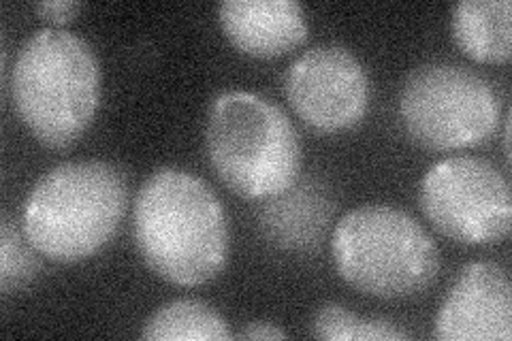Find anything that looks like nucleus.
Returning a JSON list of instances; mask_svg holds the SVG:
<instances>
[{
    "label": "nucleus",
    "mask_w": 512,
    "mask_h": 341,
    "mask_svg": "<svg viewBox=\"0 0 512 341\" xmlns=\"http://www.w3.org/2000/svg\"><path fill=\"white\" fill-rule=\"evenodd\" d=\"M133 241L148 269L175 286L212 282L229 261V218L218 194L199 175L156 169L133 205Z\"/></svg>",
    "instance_id": "1"
},
{
    "label": "nucleus",
    "mask_w": 512,
    "mask_h": 341,
    "mask_svg": "<svg viewBox=\"0 0 512 341\" xmlns=\"http://www.w3.org/2000/svg\"><path fill=\"white\" fill-rule=\"evenodd\" d=\"M9 90L28 133L45 148H67L88 131L99 109V60L75 32L39 28L15 56Z\"/></svg>",
    "instance_id": "2"
},
{
    "label": "nucleus",
    "mask_w": 512,
    "mask_h": 341,
    "mask_svg": "<svg viewBox=\"0 0 512 341\" xmlns=\"http://www.w3.org/2000/svg\"><path fill=\"white\" fill-rule=\"evenodd\" d=\"M128 205V182L105 160H71L43 173L22 207L30 246L54 263H79L114 239Z\"/></svg>",
    "instance_id": "3"
},
{
    "label": "nucleus",
    "mask_w": 512,
    "mask_h": 341,
    "mask_svg": "<svg viewBox=\"0 0 512 341\" xmlns=\"http://www.w3.org/2000/svg\"><path fill=\"white\" fill-rule=\"evenodd\" d=\"M205 150L218 180L242 199H271L301 173V139L291 118L265 96L220 92L207 111Z\"/></svg>",
    "instance_id": "4"
},
{
    "label": "nucleus",
    "mask_w": 512,
    "mask_h": 341,
    "mask_svg": "<svg viewBox=\"0 0 512 341\" xmlns=\"http://www.w3.org/2000/svg\"><path fill=\"white\" fill-rule=\"evenodd\" d=\"M331 256L346 284L376 299L421 295L440 273V252L425 226L382 203L355 207L338 220Z\"/></svg>",
    "instance_id": "5"
},
{
    "label": "nucleus",
    "mask_w": 512,
    "mask_h": 341,
    "mask_svg": "<svg viewBox=\"0 0 512 341\" xmlns=\"http://www.w3.org/2000/svg\"><path fill=\"white\" fill-rule=\"evenodd\" d=\"M502 118L500 92L459 62H425L412 69L399 92V120L425 150L455 152L487 143Z\"/></svg>",
    "instance_id": "6"
},
{
    "label": "nucleus",
    "mask_w": 512,
    "mask_h": 341,
    "mask_svg": "<svg viewBox=\"0 0 512 341\" xmlns=\"http://www.w3.org/2000/svg\"><path fill=\"white\" fill-rule=\"evenodd\" d=\"M419 203L429 224L461 246H493L510 235V184L485 158L438 160L423 175Z\"/></svg>",
    "instance_id": "7"
},
{
    "label": "nucleus",
    "mask_w": 512,
    "mask_h": 341,
    "mask_svg": "<svg viewBox=\"0 0 512 341\" xmlns=\"http://www.w3.org/2000/svg\"><path fill=\"white\" fill-rule=\"evenodd\" d=\"M284 96L314 133L335 135L350 131L365 118L370 77L348 47L314 45L284 73Z\"/></svg>",
    "instance_id": "8"
},
{
    "label": "nucleus",
    "mask_w": 512,
    "mask_h": 341,
    "mask_svg": "<svg viewBox=\"0 0 512 341\" xmlns=\"http://www.w3.org/2000/svg\"><path fill=\"white\" fill-rule=\"evenodd\" d=\"M440 341H510L512 284L495 263L463 267L448 288L434 322Z\"/></svg>",
    "instance_id": "9"
},
{
    "label": "nucleus",
    "mask_w": 512,
    "mask_h": 341,
    "mask_svg": "<svg viewBox=\"0 0 512 341\" xmlns=\"http://www.w3.org/2000/svg\"><path fill=\"white\" fill-rule=\"evenodd\" d=\"M224 35L252 58H278L310 37L306 11L297 0H224L218 5Z\"/></svg>",
    "instance_id": "10"
},
{
    "label": "nucleus",
    "mask_w": 512,
    "mask_h": 341,
    "mask_svg": "<svg viewBox=\"0 0 512 341\" xmlns=\"http://www.w3.org/2000/svg\"><path fill=\"white\" fill-rule=\"evenodd\" d=\"M333 209L331 192L323 182L312 177L297 180L282 194L267 199L261 209V229L282 250H312L327 233Z\"/></svg>",
    "instance_id": "11"
},
{
    "label": "nucleus",
    "mask_w": 512,
    "mask_h": 341,
    "mask_svg": "<svg viewBox=\"0 0 512 341\" xmlns=\"http://www.w3.org/2000/svg\"><path fill=\"white\" fill-rule=\"evenodd\" d=\"M453 39L468 58L506 64L512 54L510 0H461L451 15Z\"/></svg>",
    "instance_id": "12"
},
{
    "label": "nucleus",
    "mask_w": 512,
    "mask_h": 341,
    "mask_svg": "<svg viewBox=\"0 0 512 341\" xmlns=\"http://www.w3.org/2000/svg\"><path fill=\"white\" fill-rule=\"evenodd\" d=\"M233 337L227 318L199 299H175L160 305L141 329V339L150 341H229Z\"/></svg>",
    "instance_id": "13"
},
{
    "label": "nucleus",
    "mask_w": 512,
    "mask_h": 341,
    "mask_svg": "<svg viewBox=\"0 0 512 341\" xmlns=\"http://www.w3.org/2000/svg\"><path fill=\"white\" fill-rule=\"evenodd\" d=\"M312 335L325 341H404L410 331L389 318H370L350 312L340 303L320 305L312 316Z\"/></svg>",
    "instance_id": "14"
},
{
    "label": "nucleus",
    "mask_w": 512,
    "mask_h": 341,
    "mask_svg": "<svg viewBox=\"0 0 512 341\" xmlns=\"http://www.w3.org/2000/svg\"><path fill=\"white\" fill-rule=\"evenodd\" d=\"M39 252L9 216L0 222V290L3 295L24 290L41 271Z\"/></svg>",
    "instance_id": "15"
},
{
    "label": "nucleus",
    "mask_w": 512,
    "mask_h": 341,
    "mask_svg": "<svg viewBox=\"0 0 512 341\" xmlns=\"http://www.w3.org/2000/svg\"><path fill=\"white\" fill-rule=\"evenodd\" d=\"M79 9H82V5H79L77 0H45V3H39L35 7V11L43 20L58 26L71 22L79 13Z\"/></svg>",
    "instance_id": "16"
},
{
    "label": "nucleus",
    "mask_w": 512,
    "mask_h": 341,
    "mask_svg": "<svg viewBox=\"0 0 512 341\" xmlns=\"http://www.w3.org/2000/svg\"><path fill=\"white\" fill-rule=\"evenodd\" d=\"M239 339H250V341H278V339H286V333L278 327L274 322L267 320H256V322H248L246 327L237 333Z\"/></svg>",
    "instance_id": "17"
}]
</instances>
